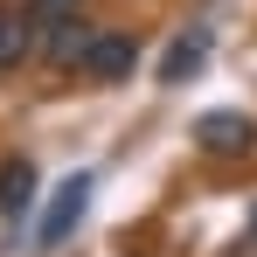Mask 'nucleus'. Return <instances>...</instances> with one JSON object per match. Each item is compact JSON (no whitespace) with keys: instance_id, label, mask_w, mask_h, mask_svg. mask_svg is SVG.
Instances as JSON below:
<instances>
[{"instance_id":"1","label":"nucleus","mask_w":257,"mask_h":257,"mask_svg":"<svg viewBox=\"0 0 257 257\" xmlns=\"http://www.w3.org/2000/svg\"><path fill=\"white\" fill-rule=\"evenodd\" d=\"M195 146H202L209 160H243V153L257 146V118H250V111L215 104V111H202V118H195Z\"/></svg>"},{"instance_id":"2","label":"nucleus","mask_w":257,"mask_h":257,"mask_svg":"<svg viewBox=\"0 0 257 257\" xmlns=\"http://www.w3.org/2000/svg\"><path fill=\"white\" fill-rule=\"evenodd\" d=\"M77 70H84L90 84H125L132 70H139V42H132V35H118V28H97V35H90V49L77 56Z\"/></svg>"},{"instance_id":"3","label":"nucleus","mask_w":257,"mask_h":257,"mask_svg":"<svg viewBox=\"0 0 257 257\" xmlns=\"http://www.w3.org/2000/svg\"><path fill=\"white\" fill-rule=\"evenodd\" d=\"M84 209H90V174H70L56 195H49V209H42V222H35V243L42 250H56L77 222H84Z\"/></svg>"},{"instance_id":"4","label":"nucleus","mask_w":257,"mask_h":257,"mask_svg":"<svg viewBox=\"0 0 257 257\" xmlns=\"http://www.w3.org/2000/svg\"><path fill=\"white\" fill-rule=\"evenodd\" d=\"M35 28H42V14H35V7L0 0V70H14V63H28V56H35Z\"/></svg>"},{"instance_id":"5","label":"nucleus","mask_w":257,"mask_h":257,"mask_svg":"<svg viewBox=\"0 0 257 257\" xmlns=\"http://www.w3.org/2000/svg\"><path fill=\"white\" fill-rule=\"evenodd\" d=\"M35 209V160H0V215H28Z\"/></svg>"},{"instance_id":"6","label":"nucleus","mask_w":257,"mask_h":257,"mask_svg":"<svg viewBox=\"0 0 257 257\" xmlns=\"http://www.w3.org/2000/svg\"><path fill=\"white\" fill-rule=\"evenodd\" d=\"M202 63H209V28H195V35H174V49L160 56V84H188Z\"/></svg>"},{"instance_id":"7","label":"nucleus","mask_w":257,"mask_h":257,"mask_svg":"<svg viewBox=\"0 0 257 257\" xmlns=\"http://www.w3.org/2000/svg\"><path fill=\"white\" fill-rule=\"evenodd\" d=\"M90 35H97V28H90L84 14H63V21L49 28V42H42V56H49V63H77V56H84V49H90Z\"/></svg>"},{"instance_id":"8","label":"nucleus","mask_w":257,"mask_h":257,"mask_svg":"<svg viewBox=\"0 0 257 257\" xmlns=\"http://www.w3.org/2000/svg\"><path fill=\"white\" fill-rule=\"evenodd\" d=\"M243 236H250V250H257V209H250V222H243Z\"/></svg>"}]
</instances>
